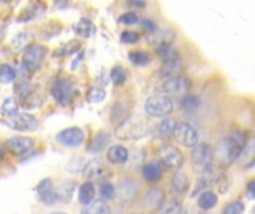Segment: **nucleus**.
<instances>
[{
	"label": "nucleus",
	"mask_w": 255,
	"mask_h": 214,
	"mask_svg": "<svg viewBox=\"0 0 255 214\" xmlns=\"http://www.w3.org/2000/svg\"><path fill=\"white\" fill-rule=\"evenodd\" d=\"M148 134V125L140 118H127L115 128V137L120 140H140Z\"/></svg>",
	"instance_id": "1"
},
{
	"label": "nucleus",
	"mask_w": 255,
	"mask_h": 214,
	"mask_svg": "<svg viewBox=\"0 0 255 214\" xmlns=\"http://www.w3.org/2000/svg\"><path fill=\"white\" fill-rule=\"evenodd\" d=\"M248 134L247 131H242V130H235L232 131L221 143V149H223V156H226L227 162H233L236 161L242 150L245 149L247 143H248Z\"/></svg>",
	"instance_id": "2"
},
{
	"label": "nucleus",
	"mask_w": 255,
	"mask_h": 214,
	"mask_svg": "<svg viewBox=\"0 0 255 214\" xmlns=\"http://www.w3.org/2000/svg\"><path fill=\"white\" fill-rule=\"evenodd\" d=\"M173 109H175V103H173L172 97H169L166 94L152 95L145 101V112L154 118L169 116L173 112Z\"/></svg>",
	"instance_id": "3"
},
{
	"label": "nucleus",
	"mask_w": 255,
	"mask_h": 214,
	"mask_svg": "<svg viewBox=\"0 0 255 214\" xmlns=\"http://www.w3.org/2000/svg\"><path fill=\"white\" fill-rule=\"evenodd\" d=\"M3 124L6 127H9L13 131H22V133H30L37 130L39 127V121L34 115L30 113H15L9 118L3 119Z\"/></svg>",
	"instance_id": "4"
},
{
	"label": "nucleus",
	"mask_w": 255,
	"mask_h": 214,
	"mask_svg": "<svg viewBox=\"0 0 255 214\" xmlns=\"http://www.w3.org/2000/svg\"><path fill=\"white\" fill-rule=\"evenodd\" d=\"M158 156L163 165H166L167 168L172 170H181V167L184 165V155L181 152L179 147H176L175 144H163L158 149Z\"/></svg>",
	"instance_id": "5"
},
{
	"label": "nucleus",
	"mask_w": 255,
	"mask_h": 214,
	"mask_svg": "<svg viewBox=\"0 0 255 214\" xmlns=\"http://www.w3.org/2000/svg\"><path fill=\"white\" fill-rule=\"evenodd\" d=\"M46 57V49L45 46L42 45H37V43H33L30 46H27L24 49V54H22V64L27 70L30 71H36L40 69L43 60Z\"/></svg>",
	"instance_id": "6"
},
{
	"label": "nucleus",
	"mask_w": 255,
	"mask_h": 214,
	"mask_svg": "<svg viewBox=\"0 0 255 214\" xmlns=\"http://www.w3.org/2000/svg\"><path fill=\"white\" fill-rule=\"evenodd\" d=\"M175 140L184 147H194L199 143V133L197 130L188 122H178L173 130Z\"/></svg>",
	"instance_id": "7"
},
{
	"label": "nucleus",
	"mask_w": 255,
	"mask_h": 214,
	"mask_svg": "<svg viewBox=\"0 0 255 214\" xmlns=\"http://www.w3.org/2000/svg\"><path fill=\"white\" fill-rule=\"evenodd\" d=\"M51 92H52V97L55 98V101L61 106H67L70 104V101L73 100L75 97V89H73V85L70 80L61 77V79H57L52 86H51Z\"/></svg>",
	"instance_id": "8"
},
{
	"label": "nucleus",
	"mask_w": 255,
	"mask_h": 214,
	"mask_svg": "<svg viewBox=\"0 0 255 214\" xmlns=\"http://www.w3.org/2000/svg\"><path fill=\"white\" fill-rule=\"evenodd\" d=\"M190 80L182 76V74H178V76H172V77H167L163 83V91L166 92V95H176V97H182V95H187L188 91H190Z\"/></svg>",
	"instance_id": "9"
},
{
	"label": "nucleus",
	"mask_w": 255,
	"mask_h": 214,
	"mask_svg": "<svg viewBox=\"0 0 255 214\" xmlns=\"http://www.w3.org/2000/svg\"><path fill=\"white\" fill-rule=\"evenodd\" d=\"M191 162L194 167L199 168H206L208 165H212L214 161V150L209 144L206 143H197L193 149H191Z\"/></svg>",
	"instance_id": "10"
},
{
	"label": "nucleus",
	"mask_w": 255,
	"mask_h": 214,
	"mask_svg": "<svg viewBox=\"0 0 255 214\" xmlns=\"http://www.w3.org/2000/svg\"><path fill=\"white\" fill-rule=\"evenodd\" d=\"M55 139L64 147H79L85 140V133L78 127H70L60 131Z\"/></svg>",
	"instance_id": "11"
},
{
	"label": "nucleus",
	"mask_w": 255,
	"mask_h": 214,
	"mask_svg": "<svg viewBox=\"0 0 255 214\" xmlns=\"http://www.w3.org/2000/svg\"><path fill=\"white\" fill-rule=\"evenodd\" d=\"M18 106H21L22 109H37L42 104V95L36 91V88L25 85L24 89L18 88V100H16Z\"/></svg>",
	"instance_id": "12"
},
{
	"label": "nucleus",
	"mask_w": 255,
	"mask_h": 214,
	"mask_svg": "<svg viewBox=\"0 0 255 214\" xmlns=\"http://www.w3.org/2000/svg\"><path fill=\"white\" fill-rule=\"evenodd\" d=\"M137 192H139V183L133 177L123 179L115 186V195L118 197L120 201H124V203L133 201L137 197Z\"/></svg>",
	"instance_id": "13"
},
{
	"label": "nucleus",
	"mask_w": 255,
	"mask_h": 214,
	"mask_svg": "<svg viewBox=\"0 0 255 214\" xmlns=\"http://www.w3.org/2000/svg\"><path fill=\"white\" fill-rule=\"evenodd\" d=\"M34 146V140L30 139V137H24V136H15V137H10L6 143H4V147L7 152H10L12 155L15 156H21V155H25L28 150H31Z\"/></svg>",
	"instance_id": "14"
},
{
	"label": "nucleus",
	"mask_w": 255,
	"mask_h": 214,
	"mask_svg": "<svg viewBox=\"0 0 255 214\" xmlns=\"http://www.w3.org/2000/svg\"><path fill=\"white\" fill-rule=\"evenodd\" d=\"M39 201L43 206H54L57 203V189L52 183L51 179H43L39 182L37 188H36Z\"/></svg>",
	"instance_id": "15"
},
{
	"label": "nucleus",
	"mask_w": 255,
	"mask_h": 214,
	"mask_svg": "<svg viewBox=\"0 0 255 214\" xmlns=\"http://www.w3.org/2000/svg\"><path fill=\"white\" fill-rule=\"evenodd\" d=\"M164 203V192L158 188L148 189L142 197V207L146 212H157Z\"/></svg>",
	"instance_id": "16"
},
{
	"label": "nucleus",
	"mask_w": 255,
	"mask_h": 214,
	"mask_svg": "<svg viewBox=\"0 0 255 214\" xmlns=\"http://www.w3.org/2000/svg\"><path fill=\"white\" fill-rule=\"evenodd\" d=\"M175 40V33L170 28H161V30H155L152 33L148 34V42L155 48H161V46H169L172 45Z\"/></svg>",
	"instance_id": "17"
},
{
	"label": "nucleus",
	"mask_w": 255,
	"mask_h": 214,
	"mask_svg": "<svg viewBox=\"0 0 255 214\" xmlns=\"http://www.w3.org/2000/svg\"><path fill=\"white\" fill-rule=\"evenodd\" d=\"M84 177L88 179L87 182L90 180H100V179H105L106 176V167L103 165V162L100 159H91L88 161L85 165H84V171H82Z\"/></svg>",
	"instance_id": "18"
},
{
	"label": "nucleus",
	"mask_w": 255,
	"mask_h": 214,
	"mask_svg": "<svg viewBox=\"0 0 255 214\" xmlns=\"http://www.w3.org/2000/svg\"><path fill=\"white\" fill-rule=\"evenodd\" d=\"M176 124H178V121H176L175 118H166V119L160 121V122L154 127V131H152L154 137H155L157 140H166V139L172 137Z\"/></svg>",
	"instance_id": "19"
},
{
	"label": "nucleus",
	"mask_w": 255,
	"mask_h": 214,
	"mask_svg": "<svg viewBox=\"0 0 255 214\" xmlns=\"http://www.w3.org/2000/svg\"><path fill=\"white\" fill-rule=\"evenodd\" d=\"M108 161L114 165H123L128 161L130 158V153H128V149L121 146V144H115V146H111L108 149Z\"/></svg>",
	"instance_id": "20"
},
{
	"label": "nucleus",
	"mask_w": 255,
	"mask_h": 214,
	"mask_svg": "<svg viewBox=\"0 0 255 214\" xmlns=\"http://www.w3.org/2000/svg\"><path fill=\"white\" fill-rule=\"evenodd\" d=\"M170 185H172V188L175 189L176 194L184 195V194H187V191L190 189V179H188V176H187L185 171L178 170V171H175Z\"/></svg>",
	"instance_id": "21"
},
{
	"label": "nucleus",
	"mask_w": 255,
	"mask_h": 214,
	"mask_svg": "<svg viewBox=\"0 0 255 214\" xmlns=\"http://www.w3.org/2000/svg\"><path fill=\"white\" fill-rule=\"evenodd\" d=\"M182 69H184V63H182L181 57L167 60V61H161V74L166 79L172 77V76H178Z\"/></svg>",
	"instance_id": "22"
},
{
	"label": "nucleus",
	"mask_w": 255,
	"mask_h": 214,
	"mask_svg": "<svg viewBox=\"0 0 255 214\" xmlns=\"http://www.w3.org/2000/svg\"><path fill=\"white\" fill-rule=\"evenodd\" d=\"M142 176L146 182H158L163 176V168L158 162H148L142 168Z\"/></svg>",
	"instance_id": "23"
},
{
	"label": "nucleus",
	"mask_w": 255,
	"mask_h": 214,
	"mask_svg": "<svg viewBox=\"0 0 255 214\" xmlns=\"http://www.w3.org/2000/svg\"><path fill=\"white\" fill-rule=\"evenodd\" d=\"M94 195H96V188L91 182H85L79 186V191H78V200L79 203L85 207L88 206L93 200H94Z\"/></svg>",
	"instance_id": "24"
},
{
	"label": "nucleus",
	"mask_w": 255,
	"mask_h": 214,
	"mask_svg": "<svg viewBox=\"0 0 255 214\" xmlns=\"http://www.w3.org/2000/svg\"><path fill=\"white\" fill-rule=\"evenodd\" d=\"M197 204L202 210H212L214 207H217L218 204V197L217 194H214L212 191H203L197 200Z\"/></svg>",
	"instance_id": "25"
},
{
	"label": "nucleus",
	"mask_w": 255,
	"mask_h": 214,
	"mask_svg": "<svg viewBox=\"0 0 255 214\" xmlns=\"http://www.w3.org/2000/svg\"><path fill=\"white\" fill-rule=\"evenodd\" d=\"M82 214H111V209L103 200H93L88 206H85Z\"/></svg>",
	"instance_id": "26"
},
{
	"label": "nucleus",
	"mask_w": 255,
	"mask_h": 214,
	"mask_svg": "<svg viewBox=\"0 0 255 214\" xmlns=\"http://www.w3.org/2000/svg\"><path fill=\"white\" fill-rule=\"evenodd\" d=\"M182 203L179 200H169L167 203H163V206L160 207L158 214H182Z\"/></svg>",
	"instance_id": "27"
},
{
	"label": "nucleus",
	"mask_w": 255,
	"mask_h": 214,
	"mask_svg": "<svg viewBox=\"0 0 255 214\" xmlns=\"http://www.w3.org/2000/svg\"><path fill=\"white\" fill-rule=\"evenodd\" d=\"M108 143H109V134L105 133V131H100V133H97L96 137L93 139V142H91V144H90V150L97 153V152H100L102 149H105Z\"/></svg>",
	"instance_id": "28"
},
{
	"label": "nucleus",
	"mask_w": 255,
	"mask_h": 214,
	"mask_svg": "<svg viewBox=\"0 0 255 214\" xmlns=\"http://www.w3.org/2000/svg\"><path fill=\"white\" fill-rule=\"evenodd\" d=\"M18 109H19V106H18V103H16V98L9 97V98H6V100L1 103V106H0V113H1L4 118H9V116L18 113Z\"/></svg>",
	"instance_id": "29"
},
{
	"label": "nucleus",
	"mask_w": 255,
	"mask_h": 214,
	"mask_svg": "<svg viewBox=\"0 0 255 214\" xmlns=\"http://www.w3.org/2000/svg\"><path fill=\"white\" fill-rule=\"evenodd\" d=\"M241 156L244 158V168H251L253 164H254V142L253 140H248V143H247L245 149L242 150Z\"/></svg>",
	"instance_id": "30"
},
{
	"label": "nucleus",
	"mask_w": 255,
	"mask_h": 214,
	"mask_svg": "<svg viewBox=\"0 0 255 214\" xmlns=\"http://www.w3.org/2000/svg\"><path fill=\"white\" fill-rule=\"evenodd\" d=\"M111 79H112L114 85H117V86L124 85V82L127 79V70L123 66H115L111 70Z\"/></svg>",
	"instance_id": "31"
},
{
	"label": "nucleus",
	"mask_w": 255,
	"mask_h": 214,
	"mask_svg": "<svg viewBox=\"0 0 255 214\" xmlns=\"http://www.w3.org/2000/svg\"><path fill=\"white\" fill-rule=\"evenodd\" d=\"M128 60H130L134 66H146V64L151 61L148 52H145V51H131V52L128 54Z\"/></svg>",
	"instance_id": "32"
},
{
	"label": "nucleus",
	"mask_w": 255,
	"mask_h": 214,
	"mask_svg": "<svg viewBox=\"0 0 255 214\" xmlns=\"http://www.w3.org/2000/svg\"><path fill=\"white\" fill-rule=\"evenodd\" d=\"M16 77V71L13 67L9 64H1L0 66V83H10Z\"/></svg>",
	"instance_id": "33"
},
{
	"label": "nucleus",
	"mask_w": 255,
	"mask_h": 214,
	"mask_svg": "<svg viewBox=\"0 0 255 214\" xmlns=\"http://www.w3.org/2000/svg\"><path fill=\"white\" fill-rule=\"evenodd\" d=\"M105 97H106L105 89H103V88H99V86L90 88V89L87 91V95H85V98H87L88 103H100V101L105 100Z\"/></svg>",
	"instance_id": "34"
},
{
	"label": "nucleus",
	"mask_w": 255,
	"mask_h": 214,
	"mask_svg": "<svg viewBox=\"0 0 255 214\" xmlns=\"http://www.w3.org/2000/svg\"><path fill=\"white\" fill-rule=\"evenodd\" d=\"M73 28H75L76 34H79L82 37H90L93 34V31H94V27L88 19H81Z\"/></svg>",
	"instance_id": "35"
},
{
	"label": "nucleus",
	"mask_w": 255,
	"mask_h": 214,
	"mask_svg": "<svg viewBox=\"0 0 255 214\" xmlns=\"http://www.w3.org/2000/svg\"><path fill=\"white\" fill-rule=\"evenodd\" d=\"M73 189L75 186L72 183H61L60 185V189L57 191V201H63V203H67L73 194Z\"/></svg>",
	"instance_id": "36"
},
{
	"label": "nucleus",
	"mask_w": 255,
	"mask_h": 214,
	"mask_svg": "<svg viewBox=\"0 0 255 214\" xmlns=\"http://www.w3.org/2000/svg\"><path fill=\"white\" fill-rule=\"evenodd\" d=\"M244 212H245L244 203L235 200V201H230V203L224 207L223 214H244Z\"/></svg>",
	"instance_id": "37"
},
{
	"label": "nucleus",
	"mask_w": 255,
	"mask_h": 214,
	"mask_svg": "<svg viewBox=\"0 0 255 214\" xmlns=\"http://www.w3.org/2000/svg\"><path fill=\"white\" fill-rule=\"evenodd\" d=\"M99 191H100V195L103 197V201L112 200L115 197V186L109 182H102L99 185Z\"/></svg>",
	"instance_id": "38"
},
{
	"label": "nucleus",
	"mask_w": 255,
	"mask_h": 214,
	"mask_svg": "<svg viewBox=\"0 0 255 214\" xmlns=\"http://www.w3.org/2000/svg\"><path fill=\"white\" fill-rule=\"evenodd\" d=\"M118 21H120V24H124V25H136L140 19H139V15L134 10H130V12L123 13Z\"/></svg>",
	"instance_id": "39"
},
{
	"label": "nucleus",
	"mask_w": 255,
	"mask_h": 214,
	"mask_svg": "<svg viewBox=\"0 0 255 214\" xmlns=\"http://www.w3.org/2000/svg\"><path fill=\"white\" fill-rule=\"evenodd\" d=\"M121 40L124 43H136L139 40V34L134 31H123L121 34Z\"/></svg>",
	"instance_id": "40"
},
{
	"label": "nucleus",
	"mask_w": 255,
	"mask_h": 214,
	"mask_svg": "<svg viewBox=\"0 0 255 214\" xmlns=\"http://www.w3.org/2000/svg\"><path fill=\"white\" fill-rule=\"evenodd\" d=\"M181 104H182V107H185V109H194V107L197 106V98L193 97V95H190V94H187V95H184Z\"/></svg>",
	"instance_id": "41"
},
{
	"label": "nucleus",
	"mask_w": 255,
	"mask_h": 214,
	"mask_svg": "<svg viewBox=\"0 0 255 214\" xmlns=\"http://www.w3.org/2000/svg\"><path fill=\"white\" fill-rule=\"evenodd\" d=\"M248 194H250L251 198H254V180L250 182V185H248Z\"/></svg>",
	"instance_id": "42"
},
{
	"label": "nucleus",
	"mask_w": 255,
	"mask_h": 214,
	"mask_svg": "<svg viewBox=\"0 0 255 214\" xmlns=\"http://www.w3.org/2000/svg\"><path fill=\"white\" fill-rule=\"evenodd\" d=\"M3 155H4V153H3V147H1V146H0V159H1V158H3Z\"/></svg>",
	"instance_id": "43"
},
{
	"label": "nucleus",
	"mask_w": 255,
	"mask_h": 214,
	"mask_svg": "<svg viewBox=\"0 0 255 214\" xmlns=\"http://www.w3.org/2000/svg\"><path fill=\"white\" fill-rule=\"evenodd\" d=\"M51 214H66V213H61V212H57V213H51Z\"/></svg>",
	"instance_id": "44"
}]
</instances>
